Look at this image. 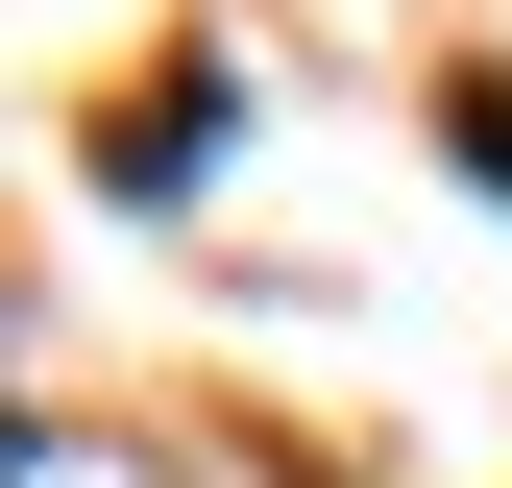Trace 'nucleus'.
<instances>
[{
  "label": "nucleus",
  "mask_w": 512,
  "mask_h": 488,
  "mask_svg": "<svg viewBox=\"0 0 512 488\" xmlns=\"http://www.w3.org/2000/svg\"><path fill=\"white\" fill-rule=\"evenodd\" d=\"M439 122H464V147H488V171H512V74H464V98H439Z\"/></svg>",
  "instance_id": "f257e3e1"
}]
</instances>
